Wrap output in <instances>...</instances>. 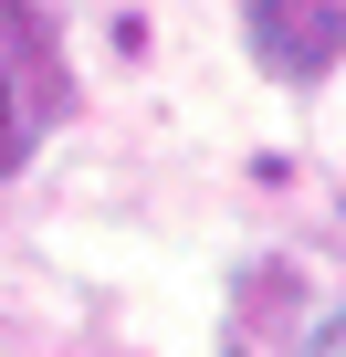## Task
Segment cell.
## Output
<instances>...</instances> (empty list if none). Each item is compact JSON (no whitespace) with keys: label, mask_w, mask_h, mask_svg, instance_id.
I'll return each instance as SVG.
<instances>
[{"label":"cell","mask_w":346,"mask_h":357,"mask_svg":"<svg viewBox=\"0 0 346 357\" xmlns=\"http://www.w3.org/2000/svg\"><path fill=\"white\" fill-rule=\"evenodd\" d=\"M304 357H336V326H325V336H315V347H304Z\"/></svg>","instance_id":"3"},{"label":"cell","mask_w":346,"mask_h":357,"mask_svg":"<svg viewBox=\"0 0 346 357\" xmlns=\"http://www.w3.org/2000/svg\"><path fill=\"white\" fill-rule=\"evenodd\" d=\"M242 32H252V53H262L283 84H315V74L336 63V0H252Z\"/></svg>","instance_id":"1"},{"label":"cell","mask_w":346,"mask_h":357,"mask_svg":"<svg viewBox=\"0 0 346 357\" xmlns=\"http://www.w3.org/2000/svg\"><path fill=\"white\" fill-rule=\"evenodd\" d=\"M22 137H32V116H22V84H11V63H0V168L22 158Z\"/></svg>","instance_id":"2"}]
</instances>
